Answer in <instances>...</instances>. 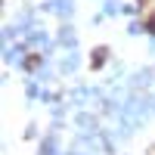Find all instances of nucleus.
<instances>
[{
    "label": "nucleus",
    "instance_id": "nucleus-1",
    "mask_svg": "<svg viewBox=\"0 0 155 155\" xmlns=\"http://www.w3.org/2000/svg\"><path fill=\"white\" fill-rule=\"evenodd\" d=\"M102 59H106V50H96L93 53V65H102Z\"/></svg>",
    "mask_w": 155,
    "mask_h": 155
},
{
    "label": "nucleus",
    "instance_id": "nucleus-2",
    "mask_svg": "<svg viewBox=\"0 0 155 155\" xmlns=\"http://www.w3.org/2000/svg\"><path fill=\"white\" fill-rule=\"evenodd\" d=\"M149 28H152V31H155V19H149Z\"/></svg>",
    "mask_w": 155,
    "mask_h": 155
}]
</instances>
